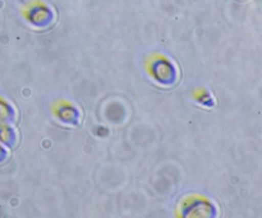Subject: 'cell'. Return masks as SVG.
I'll return each mask as SVG.
<instances>
[{"mask_svg": "<svg viewBox=\"0 0 262 218\" xmlns=\"http://www.w3.org/2000/svg\"><path fill=\"white\" fill-rule=\"evenodd\" d=\"M181 218H219V211L211 202L193 198L182 206Z\"/></svg>", "mask_w": 262, "mask_h": 218, "instance_id": "obj_1", "label": "cell"}, {"mask_svg": "<svg viewBox=\"0 0 262 218\" xmlns=\"http://www.w3.org/2000/svg\"><path fill=\"white\" fill-rule=\"evenodd\" d=\"M151 74L154 78L164 86H171L178 78V70L173 63L165 59H158L151 65Z\"/></svg>", "mask_w": 262, "mask_h": 218, "instance_id": "obj_2", "label": "cell"}, {"mask_svg": "<svg viewBox=\"0 0 262 218\" xmlns=\"http://www.w3.org/2000/svg\"><path fill=\"white\" fill-rule=\"evenodd\" d=\"M55 114L56 117L66 125H78L81 122V112L72 104H59Z\"/></svg>", "mask_w": 262, "mask_h": 218, "instance_id": "obj_3", "label": "cell"}]
</instances>
